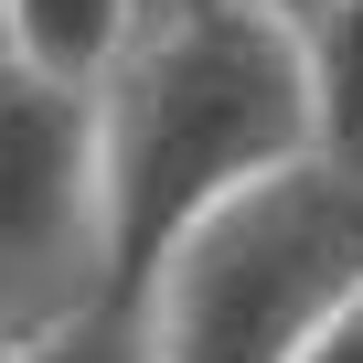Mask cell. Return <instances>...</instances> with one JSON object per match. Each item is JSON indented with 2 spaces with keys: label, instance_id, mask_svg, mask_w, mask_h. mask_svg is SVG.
<instances>
[{
  "label": "cell",
  "instance_id": "1",
  "mask_svg": "<svg viewBox=\"0 0 363 363\" xmlns=\"http://www.w3.org/2000/svg\"><path fill=\"white\" fill-rule=\"evenodd\" d=\"M96 150H107V267H118L107 299L128 310L150 257L203 203L320 150L299 33H278L257 0H160V11H139L128 54L96 86Z\"/></svg>",
  "mask_w": 363,
  "mask_h": 363
},
{
  "label": "cell",
  "instance_id": "2",
  "mask_svg": "<svg viewBox=\"0 0 363 363\" xmlns=\"http://www.w3.org/2000/svg\"><path fill=\"white\" fill-rule=\"evenodd\" d=\"M342 299H363V171L299 150L150 257L128 331L139 363H299Z\"/></svg>",
  "mask_w": 363,
  "mask_h": 363
},
{
  "label": "cell",
  "instance_id": "3",
  "mask_svg": "<svg viewBox=\"0 0 363 363\" xmlns=\"http://www.w3.org/2000/svg\"><path fill=\"white\" fill-rule=\"evenodd\" d=\"M107 150L96 96L0 65V342L107 310Z\"/></svg>",
  "mask_w": 363,
  "mask_h": 363
},
{
  "label": "cell",
  "instance_id": "4",
  "mask_svg": "<svg viewBox=\"0 0 363 363\" xmlns=\"http://www.w3.org/2000/svg\"><path fill=\"white\" fill-rule=\"evenodd\" d=\"M0 11H11L0 65H22V75H43V86H75V96H96L107 65H118L128 33H139V0H0Z\"/></svg>",
  "mask_w": 363,
  "mask_h": 363
},
{
  "label": "cell",
  "instance_id": "5",
  "mask_svg": "<svg viewBox=\"0 0 363 363\" xmlns=\"http://www.w3.org/2000/svg\"><path fill=\"white\" fill-rule=\"evenodd\" d=\"M299 65H310V139H320V160L363 171V0H331L299 33Z\"/></svg>",
  "mask_w": 363,
  "mask_h": 363
},
{
  "label": "cell",
  "instance_id": "6",
  "mask_svg": "<svg viewBox=\"0 0 363 363\" xmlns=\"http://www.w3.org/2000/svg\"><path fill=\"white\" fill-rule=\"evenodd\" d=\"M0 363H139V331H128V310L107 299V310H86V320H65V331H43V342H11Z\"/></svg>",
  "mask_w": 363,
  "mask_h": 363
},
{
  "label": "cell",
  "instance_id": "7",
  "mask_svg": "<svg viewBox=\"0 0 363 363\" xmlns=\"http://www.w3.org/2000/svg\"><path fill=\"white\" fill-rule=\"evenodd\" d=\"M299 363H363V299H342V310L299 342Z\"/></svg>",
  "mask_w": 363,
  "mask_h": 363
},
{
  "label": "cell",
  "instance_id": "8",
  "mask_svg": "<svg viewBox=\"0 0 363 363\" xmlns=\"http://www.w3.org/2000/svg\"><path fill=\"white\" fill-rule=\"evenodd\" d=\"M257 11H267V22H278V33H310V22H320V11H331V0H257Z\"/></svg>",
  "mask_w": 363,
  "mask_h": 363
},
{
  "label": "cell",
  "instance_id": "9",
  "mask_svg": "<svg viewBox=\"0 0 363 363\" xmlns=\"http://www.w3.org/2000/svg\"><path fill=\"white\" fill-rule=\"evenodd\" d=\"M0 33H11V11H0Z\"/></svg>",
  "mask_w": 363,
  "mask_h": 363
},
{
  "label": "cell",
  "instance_id": "10",
  "mask_svg": "<svg viewBox=\"0 0 363 363\" xmlns=\"http://www.w3.org/2000/svg\"><path fill=\"white\" fill-rule=\"evenodd\" d=\"M139 11H160V0H139Z\"/></svg>",
  "mask_w": 363,
  "mask_h": 363
},
{
  "label": "cell",
  "instance_id": "11",
  "mask_svg": "<svg viewBox=\"0 0 363 363\" xmlns=\"http://www.w3.org/2000/svg\"><path fill=\"white\" fill-rule=\"evenodd\" d=\"M0 352H11V342H0Z\"/></svg>",
  "mask_w": 363,
  "mask_h": 363
}]
</instances>
